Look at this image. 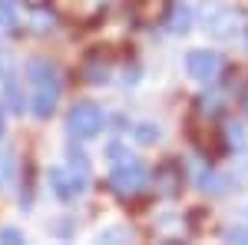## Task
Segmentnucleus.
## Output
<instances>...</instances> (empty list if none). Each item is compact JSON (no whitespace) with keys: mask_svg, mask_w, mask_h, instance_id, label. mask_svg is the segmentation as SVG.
<instances>
[{"mask_svg":"<svg viewBox=\"0 0 248 245\" xmlns=\"http://www.w3.org/2000/svg\"><path fill=\"white\" fill-rule=\"evenodd\" d=\"M106 126V113L96 106V103H77L70 113H66V132L73 143H90L96 139Z\"/></svg>","mask_w":248,"mask_h":245,"instance_id":"39448f33","label":"nucleus"},{"mask_svg":"<svg viewBox=\"0 0 248 245\" xmlns=\"http://www.w3.org/2000/svg\"><path fill=\"white\" fill-rule=\"evenodd\" d=\"M192 23H195V10H189L186 3H175L169 14V30L172 33H189Z\"/></svg>","mask_w":248,"mask_h":245,"instance_id":"1a4fd4ad","label":"nucleus"},{"mask_svg":"<svg viewBox=\"0 0 248 245\" xmlns=\"http://www.w3.org/2000/svg\"><path fill=\"white\" fill-rule=\"evenodd\" d=\"M0 242H23V232L20 229H0Z\"/></svg>","mask_w":248,"mask_h":245,"instance_id":"f8f14e48","label":"nucleus"},{"mask_svg":"<svg viewBox=\"0 0 248 245\" xmlns=\"http://www.w3.org/2000/svg\"><path fill=\"white\" fill-rule=\"evenodd\" d=\"M7 136V113H3V106H0V139Z\"/></svg>","mask_w":248,"mask_h":245,"instance_id":"2eb2a0df","label":"nucleus"},{"mask_svg":"<svg viewBox=\"0 0 248 245\" xmlns=\"http://www.w3.org/2000/svg\"><path fill=\"white\" fill-rule=\"evenodd\" d=\"M222 70V57L215 50H192L186 57V73L195 80V83H212Z\"/></svg>","mask_w":248,"mask_h":245,"instance_id":"423d86ee","label":"nucleus"},{"mask_svg":"<svg viewBox=\"0 0 248 245\" xmlns=\"http://www.w3.org/2000/svg\"><path fill=\"white\" fill-rule=\"evenodd\" d=\"M229 239H232V242H248V226L232 229V232H229Z\"/></svg>","mask_w":248,"mask_h":245,"instance_id":"ddd939ff","label":"nucleus"},{"mask_svg":"<svg viewBox=\"0 0 248 245\" xmlns=\"http://www.w3.org/2000/svg\"><path fill=\"white\" fill-rule=\"evenodd\" d=\"M50 189L60 202H77L90 189V163L79 149H70V163L50 169Z\"/></svg>","mask_w":248,"mask_h":245,"instance_id":"7ed1b4c3","label":"nucleus"},{"mask_svg":"<svg viewBox=\"0 0 248 245\" xmlns=\"http://www.w3.org/2000/svg\"><path fill=\"white\" fill-rule=\"evenodd\" d=\"M136 143H146V146L159 143V130H155V126H149V123H146V126L139 123V126H136Z\"/></svg>","mask_w":248,"mask_h":245,"instance_id":"9b49d317","label":"nucleus"},{"mask_svg":"<svg viewBox=\"0 0 248 245\" xmlns=\"http://www.w3.org/2000/svg\"><path fill=\"white\" fill-rule=\"evenodd\" d=\"M109 156H113V166H109V189L123 199H133L142 189H149V169L146 163H139L136 156H126L119 146H109Z\"/></svg>","mask_w":248,"mask_h":245,"instance_id":"f03ea898","label":"nucleus"},{"mask_svg":"<svg viewBox=\"0 0 248 245\" xmlns=\"http://www.w3.org/2000/svg\"><path fill=\"white\" fill-rule=\"evenodd\" d=\"M0 83H3V99H7L10 113H23L27 110V99H23V90H20L17 80H14V73H7Z\"/></svg>","mask_w":248,"mask_h":245,"instance_id":"6e6552de","label":"nucleus"},{"mask_svg":"<svg viewBox=\"0 0 248 245\" xmlns=\"http://www.w3.org/2000/svg\"><path fill=\"white\" fill-rule=\"evenodd\" d=\"M195 23H199L205 33H212V37L229 40L245 27V17H242L235 7H229V3H202V7L195 10Z\"/></svg>","mask_w":248,"mask_h":245,"instance_id":"20e7f679","label":"nucleus"},{"mask_svg":"<svg viewBox=\"0 0 248 245\" xmlns=\"http://www.w3.org/2000/svg\"><path fill=\"white\" fill-rule=\"evenodd\" d=\"M20 23V14L10 0H0V33H14Z\"/></svg>","mask_w":248,"mask_h":245,"instance_id":"9d476101","label":"nucleus"},{"mask_svg":"<svg viewBox=\"0 0 248 245\" xmlns=\"http://www.w3.org/2000/svg\"><path fill=\"white\" fill-rule=\"evenodd\" d=\"M27 80H30V99L27 110L33 119H50L60 106V93H63V73L57 63L50 60H30L27 63Z\"/></svg>","mask_w":248,"mask_h":245,"instance_id":"f257e3e1","label":"nucleus"},{"mask_svg":"<svg viewBox=\"0 0 248 245\" xmlns=\"http://www.w3.org/2000/svg\"><path fill=\"white\" fill-rule=\"evenodd\" d=\"M17 182V156L14 149H0V192H10Z\"/></svg>","mask_w":248,"mask_h":245,"instance_id":"0eeeda50","label":"nucleus"},{"mask_svg":"<svg viewBox=\"0 0 248 245\" xmlns=\"http://www.w3.org/2000/svg\"><path fill=\"white\" fill-rule=\"evenodd\" d=\"M7 73H10V63H7V53L0 50V80H3Z\"/></svg>","mask_w":248,"mask_h":245,"instance_id":"4468645a","label":"nucleus"}]
</instances>
